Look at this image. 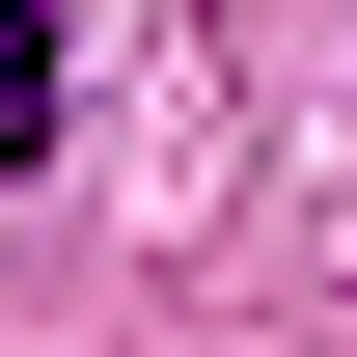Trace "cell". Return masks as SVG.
Returning a JSON list of instances; mask_svg holds the SVG:
<instances>
[{"label":"cell","instance_id":"obj_1","mask_svg":"<svg viewBox=\"0 0 357 357\" xmlns=\"http://www.w3.org/2000/svg\"><path fill=\"white\" fill-rule=\"evenodd\" d=\"M28 137H55V28L0 0V165H28Z\"/></svg>","mask_w":357,"mask_h":357}]
</instances>
